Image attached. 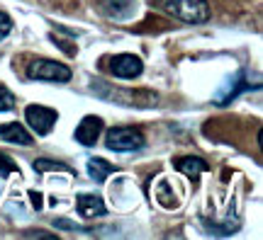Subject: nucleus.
I'll return each mask as SVG.
<instances>
[{"mask_svg": "<svg viewBox=\"0 0 263 240\" xmlns=\"http://www.w3.org/2000/svg\"><path fill=\"white\" fill-rule=\"evenodd\" d=\"M161 8L180 22H188V25H202L210 19L207 0H161Z\"/></svg>", "mask_w": 263, "mask_h": 240, "instance_id": "1", "label": "nucleus"}, {"mask_svg": "<svg viewBox=\"0 0 263 240\" xmlns=\"http://www.w3.org/2000/svg\"><path fill=\"white\" fill-rule=\"evenodd\" d=\"M261 88V75L256 78L254 83H251V71H246V68H241V71H236L229 80H227L219 90L215 93V97H212V102L215 104H219V107H224V104H229L232 100H236L241 93H249V90H258Z\"/></svg>", "mask_w": 263, "mask_h": 240, "instance_id": "2", "label": "nucleus"}, {"mask_svg": "<svg viewBox=\"0 0 263 240\" xmlns=\"http://www.w3.org/2000/svg\"><path fill=\"white\" fill-rule=\"evenodd\" d=\"M93 93H98L103 100L117 102L122 107H151L156 102V93H149V90H139V93H122V90H115L112 85L98 80L93 83Z\"/></svg>", "mask_w": 263, "mask_h": 240, "instance_id": "3", "label": "nucleus"}, {"mask_svg": "<svg viewBox=\"0 0 263 240\" xmlns=\"http://www.w3.org/2000/svg\"><path fill=\"white\" fill-rule=\"evenodd\" d=\"M105 146L115 153H132L146 146V136L134 126H112L105 134Z\"/></svg>", "mask_w": 263, "mask_h": 240, "instance_id": "4", "label": "nucleus"}, {"mask_svg": "<svg viewBox=\"0 0 263 240\" xmlns=\"http://www.w3.org/2000/svg\"><path fill=\"white\" fill-rule=\"evenodd\" d=\"M71 68L66 63L51 61V58H37L27 66L29 80H42V83H68L71 80Z\"/></svg>", "mask_w": 263, "mask_h": 240, "instance_id": "5", "label": "nucleus"}, {"mask_svg": "<svg viewBox=\"0 0 263 240\" xmlns=\"http://www.w3.org/2000/svg\"><path fill=\"white\" fill-rule=\"evenodd\" d=\"M25 119L37 136H49L59 121V112L51 107H44V104H29L25 110Z\"/></svg>", "mask_w": 263, "mask_h": 240, "instance_id": "6", "label": "nucleus"}, {"mask_svg": "<svg viewBox=\"0 0 263 240\" xmlns=\"http://www.w3.org/2000/svg\"><path fill=\"white\" fill-rule=\"evenodd\" d=\"M110 73L120 80H134L144 73V61L134 54H117L110 58Z\"/></svg>", "mask_w": 263, "mask_h": 240, "instance_id": "7", "label": "nucleus"}, {"mask_svg": "<svg viewBox=\"0 0 263 240\" xmlns=\"http://www.w3.org/2000/svg\"><path fill=\"white\" fill-rule=\"evenodd\" d=\"M103 126H105V121L100 119V117L88 114V117H83V119H81V124L76 126L73 136H76V141H78L81 146L90 148V146H95V143H98L100 134H103Z\"/></svg>", "mask_w": 263, "mask_h": 240, "instance_id": "8", "label": "nucleus"}, {"mask_svg": "<svg viewBox=\"0 0 263 240\" xmlns=\"http://www.w3.org/2000/svg\"><path fill=\"white\" fill-rule=\"evenodd\" d=\"M76 209H78V213L83 219H100V216L107 213V206H105L103 197H98V194H78Z\"/></svg>", "mask_w": 263, "mask_h": 240, "instance_id": "9", "label": "nucleus"}, {"mask_svg": "<svg viewBox=\"0 0 263 240\" xmlns=\"http://www.w3.org/2000/svg\"><path fill=\"white\" fill-rule=\"evenodd\" d=\"M0 139L8 141V143H17V146H32V134H29L22 124L17 121H8V124H0Z\"/></svg>", "mask_w": 263, "mask_h": 240, "instance_id": "10", "label": "nucleus"}, {"mask_svg": "<svg viewBox=\"0 0 263 240\" xmlns=\"http://www.w3.org/2000/svg\"><path fill=\"white\" fill-rule=\"evenodd\" d=\"M176 170L178 172H183L185 177H190L193 182H195L197 177L202 175V172H207L210 170V165H207L202 158H195V156H183V158H176Z\"/></svg>", "mask_w": 263, "mask_h": 240, "instance_id": "11", "label": "nucleus"}, {"mask_svg": "<svg viewBox=\"0 0 263 240\" xmlns=\"http://www.w3.org/2000/svg\"><path fill=\"white\" fill-rule=\"evenodd\" d=\"M112 172H115V165H110L105 158H90V160H88V177L95 180L98 185H103Z\"/></svg>", "mask_w": 263, "mask_h": 240, "instance_id": "12", "label": "nucleus"}, {"mask_svg": "<svg viewBox=\"0 0 263 240\" xmlns=\"http://www.w3.org/2000/svg\"><path fill=\"white\" fill-rule=\"evenodd\" d=\"M34 172H51V170H61V172H68V175H76L73 170L68 165H64V163H57V160H47V158H39V160H34Z\"/></svg>", "mask_w": 263, "mask_h": 240, "instance_id": "13", "label": "nucleus"}, {"mask_svg": "<svg viewBox=\"0 0 263 240\" xmlns=\"http://www.w3.org/2000/svg\"><path fill=\"white\" fill-rule=\"evenodd\" d=\"M15 110V95L12 90H8L5 85L0 83V112H10Z\"/></svg>", "mask_w": 263, "mask_h": 240, "instance_id": "14", "label": "nucleus"}, {"mask_svg": "<svg viewBox=\"0 0 263 240\" xmlns=\"http://www.w3.org/2000/svg\"><path fill=\"white\" fill-rule=\"evenodd\" d=\"M15 172H20L15 160L10 156H5V153H0V177H10V175H15Z\"/></svg>", "mask_w": 263, "mask_h": 240, "instance_id": "15", "label": "nucleus"}, {"mask_svg": "<svg viewBox=\"0 0 263 240\" xmlns=\"http://www.w3.org/2000/svg\"><path fill=\"white\" fill-rule=\"evenodd\" d=\"M10 32H12V19H10L8 12H3V10H0V41L8 37Z\"/></svg>", "mask_w": 263, "mask_h": 240, "instance_id": "16", "label": "nucleus"}, {"mask_svg": "<svg viewBox=\"0 0 263 240\" xmlns=\"http://www.w3.org/2000/svg\"><path fill=\"white\" fill-rule=\"evenodd\" d=\"M25 235L27 238H51V233H47V231H27Z\"/></svg>", "mask_w": 263, "mask_h": 240, "instance_id": "17", "label": "nucleus"}, {"mask_svg": "<svg viewBox=\"0 0 263 240\" xmlns=\"http://www.w3.org/2000/svg\"><path fill=\"white\" fill-rule=\"evenodd\" d=\"M29 197H32V199H34V209H42V194H34V192H29Z\"/></svg>", "mask_w": 263, "mask_h": 240, "instance_id": "18", "label": "nucleus"}]
</instances>
